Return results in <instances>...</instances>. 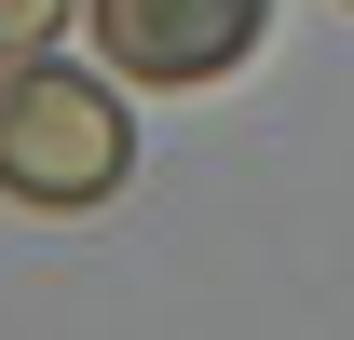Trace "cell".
<instances>
[{
    "instance_id": "cell-1",
    "label": "cell",
    "mask_w": 354,
    "mask_h": 340,
    "mask_svg": "<svg viewBox=\"0 0 354 340\" xmlns=\"http://www.w3.org/2000/svg\"><path fill=\"white\" fill-rule=\"evenodd\" d=\"M123 177H136V123H123V95L95 82V68H41V55L0 68V191L14 205L82 218Z\"/></svg>"
},
{
    "instance_id": "cell-3",
    "label": "cell",
    "mask_w": 354,
    "mask_h": 340,
    "mask_svg": "<svg viewBox=\"0 0 354 340\" xmlns=\"http://www.w3.org/2000/svg\"><path fill=\"white\" fill-rule=\"evenodd\" d=\"M55 28H68V0H0V68H14V55H41Z\"/></svg>"
},
{
    "instance_id": "cell-2",
    "label": "cell",
    "mask_w": 354,
    "mask_h": 340,
    "mask_svg": "<svg viewBox=\"0 0 354 340\" xmlns=\"http://www.w3.org/2000/svg\"><path fill=\"white\" fill-rule=\"evenodd\" d=\"M272 28V0H95V55H109V82H150V95H191L245 68Z\"/></svg>"
}]
</instances>
